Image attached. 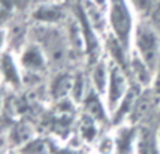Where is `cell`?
I'll list each match as a JSON object with an SVG mask.
<instances>
[{"instance_id": "obj_1", "label": "cell", "mask_w": 160, "mask_h": 154, "mask_svg": "<svg viewBox=\"0 0 160 154\" xmlns=\"http://www.w3.org/2000/svg\"><path fill=\"white\" fill-rule=\"evenodd\" d=\"M33 42L41 45L45 56L48 58L49 66L63 67L68 63L70 51V43L66 30L57 27V24H41L38 22L32 30Z\"/></svg>"}, {"instance_id": "obj_2", "label": "cell", "mask_w": 160, "mask_h": 154, "mask_svg": "<svg viewBox=\"0 0 160 154\" xmlns=\"http://www.w3.org/2000/svg\"><path fill=\"white\" fill-rule=\"evenodd\" d=\"M109 35L114 36L126 49L132 51V37L138 17L130 0H108L106 6Z\"/></svg>"}, {"instance_id": "obj_3", "label": "cell", "mask_w": 160, "mask_h": 154, "mask_svg": "<svg viewBox=\"0 0 160 154\" xmlns=\"http://www.w3.org/2000/svg\"><path fill=\"white\" fill-rule=\"evenodd\" d=\"M132 51L156 72L160 66V30L150 18L139 17L132 37Z\"/></svg>"}, {"instance_id": "obj_4", "label": "cell", "mask_w": 160, "mask_h": 154, "mask_svg": "<svg viewBox=\"0 0 160 154\" xmlns=\"http://www.w3.org/2000/svg\"><path fill=\"white\" fill-rule=\"evenodd\" d=\"M111 60V58H109ZM132 85L130 77L127 73V70L117 64L115 62L111 60V70H109V81H108V87L105 91V102L108 106V111L112 115V112L117 109L120 102L124 99L127 91Z\"/></svg>"}, {"instance_id": "obj_5", "label": "cell", "mask_w": 160, "mask_h": 154, "mask_svg": "<svg viewBox=\"0 0 160 154\" xmlns=\"http://www.w3.org/2000/svg\"><path fill=\"white\" fill-rule=\"evenodd\" d=\"M18 62H20L22 72H28L32 75L42 73L49 66L43 49L41 48V45H38L33 41H30L27 45L22 47L20 56H18Z\"/></svg>"}, {"instance_id": "obj_6", "label": "cell", "mask_w": 160, "mask_h": 154, "mask_svg": "<svg viewBox=\"0 0 160 154\" xmlns=\"http://www.w3.org/2000/svg\"><path fill=\"white\" fill-rule=\"evenodd\" d=\"M159 102H160V96H157L154 93L153 88L142 90L139 93L138 99H136V102H135V106H133L132 112L129 115L127 123L135 124V126L144 124V121L153 114V111L156 109Z\"/></svg>"}, {"instance_id": "obj_7", "label": "cell", "mask_w": 160, "mask_h": 154, "mask_svg": "<svg viewBox=\"0 0 160 154\" xmlns=\"http://www.w3.org/2000/svg\"><path fill=\"white\" fill-rule=\"evenodd\" d=\"M127 73H129L130 81H132L133 84H136L138 87H141L142 90L153 87V81H154L156 72H154L141 57L136 56L133 51H130V56H129Z\"/></svg>"}, {"instance_id": "obj_8", "label": "cell", "mask_w": 160, "mask_h": 154, "mask_svg": "<svg viewBox=\"0 0 160 154\" xmlns=\"http://www.w3.org/2000/svg\"><path fill=\"white\" fill-rule=\"evenodd\" d=\"M81 112L93 117L102 126H105L106 123L111 124V114L108 111L105 97L100 96L98 91H94L91 87H90V90H88V93H87V96L81 102Z\"/></svg>"}, {"instance_id": "obj_9", "label": "cell", "mask_w": 160, "mask_h": 154, "mask_svg": "<svg viewBox=\"0 0 160 154\" xmlns=\"http://www.w3.org/2000/svg\"><path fill=\"white\" fill-rule=\"evenodd\" d=\"M114 142H115V154H136V138H138V126L124 123L115 127Z\"/></svg>"}, {"instance_id": "obj_10", "label": "cell", "mask_w": 160, "mask_h": 154, "mask_svg": "<svg viewBox=\"0 0 160 154\" xmlns=\"http://www.w3.org/2000/svg\"><path fill=\"white\" fill-rule=\"evenodd\" d=\"M109 70H111V60H109V57L106 54H103L94 63L90 64L88 78H90L91 88L94 91H98L99 94L103 96V97L106 87H108V81H109Z\"/></svg>"}, {"instance_id": "obj_11", "label": "cell", "mask_w": 160, "mask_h": 154, "mask_svg": "<svg viewBox=\"0 0 160 154\" xmlns=\"http://www.w3.org/2000/svg\"><path fill=\"white\" fill-rule=\"evenodd\" d=\"M136 154H160L159 133L148 124L138 126Z\"/></svg>"}, {"instance_id": "obj_12", "label": "cell", "mask_w": 160, "mask_h": 154, "mask_svg": "<svg viewBox=\"0 0 160 154\" xmlns=\"http://www.w3.org/2000/svg\"><path fill=\"white\" fill-rule=\"evenodd\" d=\"M22 69L20 66L18 57L11 52H3L2 56V79L5 85L18 88L22 82Z\"/></svg>"}, {"instance_id": "obj_13", "label": "cell", "mask_w": 160, "mask_h": 154, "mask_svg": "<svg viewBox=\"0 0 160 154\" xmlns=\"http://www.w3.org/2000/svg\"><path fill=\"white\" fill-rule=\"evenodd\" d=\"M73 79L75 73H69L68 70H60L57 72L56 77L52 78L51 85H49V94L56 102L70 99L72 87H73Z\"/></svg>"}, {"instance_id": "obj_14", "label": "cell", "mask_w": 160, "mask_h": 154, "mask_svg": "<svg viewBox=\"0 0 160 154\" xmlns=\"http://www.w3.org/2000/svg\"><path fill=\"white\" fill-rule=\"evenodd\" d=\"M100 127H103L99 121L81 112L79 120H78V135L79 138L87 142V144H93L94 141L99 138V132H100Z\"/></svg>"}, {"instance_id": "obj_15", "label": "cell", "mask_w": 160, "mask_h": 154, "mask_svg": "<svg viewBox=\"0 0 160 154\" xmlns=\"http://www.w3.org/2000/svg\"><path fill=\"white\" fill-rule=\"evenodd\" d=\"M35 18L41 24H58L63 18V11L60 5H57V2L42 3L35 12Z\"/></svg>"}, {"instance_id": "obj_16", "label": "cell", "mask_w": 160, "mask_h": 154, "mask_svg": "<svg viewBox=\"0 0 160 154\" xmlns=\"http://www.w3.org/2000/svg\"><path fill=\"white\" fill-rule=\"evenodd\" d=\"M35 136L36 132L30 124H27V123H17L9 132V142L17 150V148H20L22 144H26L27 141H30Z\"/></svg>"}, {"instance_id": "obj_17", "label": "cell", "mask_w": 160, "mask_h": 154, "mask_svg": "<svg viewBox=\"0 0 160 154\" xmlns=\"http://www.w3.org/2000/svg\"><path fill=\"white\" fill-rule=\"evenodd\" d=\"M17 151L20 154H51L49 139L36 135L35 138H32L20 148H17Z\"/></svg>"}, {"instance_id": "obj_18", "label": "cell", "mask_w": 160, "mask_h": 154, "mask_svg": "<svg viewBox=\"0 0 160 154\" xmlns=\"http://www.w3.org/2000/svg\"><path fill=\"white\" fill-rule=\"evenodd\" d=\"M99 154H115V142L114 135H105L98 141Z\"/></svg>"}, {"instance_id": "obj_19", "label": "cell", "mask_w": 160, "mask_h": 154, "mask_svg": "<svg viewBox=\"0 0 160 154\" xmlns=\"http://www.w3.org/2000/svg\"><path fill=\"white\" fill-rule=\"evenodd\" d=\"M49 148H51V154H79L78 151H73L69 147H60L52 141H49Z\"/></svg>"}, {"instance_id": "obj_20", "label": "cell", "mask_w": 160, "mask_h": 154, "mask_svg": "<svg viewBox=\"0 0 160 154\" xmlns=\"http://www.w3.org/2000/svg\"><path fill=\"white\" fill-rule=\"evenodd\" d=\"M154 90V93L157 94V96H160V66L159 69L156 70V75H154V81H153V87H151Z\"/></svg>"}, {"instance_id": "obj_21", "label": "cell", "mask_w": 160, "mask_h": 154, "mask_svg": "<svg viewBox=\"0 0 160 154\" xmlns=\"http://www.w3.org/2000/svg\"><path fill=\"white\" fill-rule=\"evenodd\" d=\"M94 3H98L99 6H102V7H105L106 9V6H108V0H93Z\"/></svg>"}, {"instance_id": "obj_22", "label": "cell", "mask_w": 160, "mask_h": 154, "mask_svg": "<svg viewBox=\"0 0 160 154\" xmlns=\"http://www.w3.org/2000/svg\"><path fill=\"white\" fill-rule=\"evenodd\" d=\"M41 2H43V3H49V2H57V0H41Z\"/></svg>"}, {"instance_id": "obj_23", "label": "cell", "mask_w": 160, "mask_h": 154, "mask_svg": "<svg viewBox=\"0 0 160 154\" xmlns=\"http://www.w3.org/2000/svg\"><path fill=\"white\" fill-rule=\"evenodd\" d=\"M8 154H20V153H18V151L15 150V151H11V153H8Z\"/></svg>"}, {"instance_id": "obj_24", "label": "cell", "mask_w": 160, "mask_h": 154, "mask_svg": "<svg viewBox=\"0 0 160 154\" xmlns=\"http://www.w3.org/2000/svg\"><path fill=\"white\" fill-rule=\"evenodd\" d=\"M157 133H159V142H160V126H159V129H157Z\"/></svg>"}, {"instance_id": "obj_25", "label": "cell", "mask_w": 160, "mask_h": 154, "mask_svg": "<svg viewBox=\"0 0 160 154\" xmlns=\"http://www.w3.org/2000/svg\"><path fill=\"white\" fill-rule=\"evenodd\" d=\"M79 154H88V153H84V151H81V153H79Z\"/></svg>"}]
</instances>
